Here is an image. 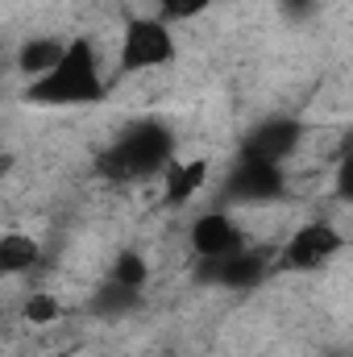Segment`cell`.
Instances as JSON below:
<instances>
[{
  "label": "cell",
  "instance_id": "obj_12",
  "mask_svg": "<svg viewBox=\"0 0 353 357\" xmlns=\"http://www.w3.org/2000/svg\"><path fill=\"white\" fill-rule=\"evenodd\" d=\"M146 278H150V266H146L142 254H121V258H117V266H112V282H121V287H129V291H142Z\"/></svg>",
  "mask_w": 353,
  "mask_h": 357
},
{
  "label": "cell",
  "instance_id": "obj_3",
  "mask_svg": "<svg viewBox=\"0 0 353 357\" xmlns=\"http://www.w3.org/2000/svg\"><path fill=\"white\" fill-rule=\"evenodd\" d=\"M175 59V38L167 29V21H154V17H133L125 25V38H121V71H154L163 63Z\"/></svg>",
  "mask_w": 353,
  "mask_h": 357
},
{
  "label": "cell",
  "instance_id": "obj_13",
  "mask_svg": "<svg viewBox=\"0 0 353 357\" xmlns=\"http://www.w3.org/2000/svg\"><path fill=\"white\" fill-rule=\"evenodd\" d=\"M133 299H137V291H129V287H121V282H112V278H108V282L100 287V295H96V303H91V307L108 316V312H125Z\"/></svg>",
  "mask_w": 353,
  "mask_h": 357
},
{
  "label": "cell",
  "instance_id": "obj_11",
  "mask_svg": "<svg viewBox=\"0 0 353 357\" xmlns=\"http://www.w3.org/2000/svg\"><path fill=\"white\" fill-rule=\"evenodd\" d=\"M63 46H67V42H59V38H33L29 46H21V59H17V63H21L25 75L38 79V75H46V71L63 59Z\"/></svg>",
  "mask_w": 353,
  "mask_h": 357
},
{
  "label": "cell",
  "instance_id": "obj_2",
  "mask_svg": "<svg viewBox=\"0 0 353 357\" xmlns=\"http://www.w3.org/2000/svg\"><path fill=\"white\" fill-rule=\"evenodd\" d=\"M171 150H175V137L167 125L158 121H142V125H129L121 133V142L104 154V175L108 178H142L154 175L171 162Z\"/></svg>",
  "mask_w": 353,
  "mask_h": 357
},
{
  "label": "cell",
  "instance_id": "obj_6",
  "mask_svg": "<svg viewBox=\"0 0 353 357\" xmlns=\"http://www.w3.org/2000/svg\"><path fill=\"white\" fill-rule=\"evenodd\" d=\"M283 187H287V178H283L278 167H270V162H250V158H241V167L229 175V195H233V199H246V204L274 199V195H283Z\"/></svg>",
  "mask_w": 353,
  "mask_h": 357
},
{
  "label": "cell",
  "instance_id": "obj_10",
  "mask_svg": "<svg viewBox=\"0 0 353 357\" xmlns=\"http://www.w3.org/2000/svg\"><path fill=\"white\" fill-rule=\"evenodd\" d=\"M38 241L25 237V233H4L0 237V274H21L38 262Z\"/></svg>",
  "mask_w": 353,
  "mask_h": 357
},
{
  "label": "cell",
  "instance_id": "obj_14",
  "mask_svg": "<svg viewBox=\"0 0 353 357\" xmlns=\"http://www.w3.org/2000/svg\"><path fill=\"white\" fill-rule=\"evenodd\" d=\"M59 312H63V307H59V299H54V295H29L21 316H25L29 324H54V320H59Z\"/></svg>",
  "mask_w": 353,
  "mask_h": 357
},
{
  "label": "cell",
  "instance_id": "obj_8",
  "mask_svg": "<svg viewBox=\"0 0 353 357\" xmlns=\"http://www.w3.org/2000/svg\"><path fill=\"white\" fill-rule=\"evenodd\" d=\"M208 266H212V282H220V287H229V291H246V287L262 282L266 258L254 254V250H237V254H225V258H216V262H208Z\"/></svg>",
  "mask_w": 353,
  "mask_h": 357
},
{
  "label": "cell",
  "instance_id": "obj_4",
  "mask_svg": "<svg viewBox=\"0 0 353 357\" xmlns=\"http://www.w3.org/2000/svg\"><path fill=\"white\" fill-rule=\"evenodd\" d=\"M337 250H341V233L333 225H320V220L303 225L283 250V270H316L324 266Z\"/></svg>",
  "mask_w": 353,
  "mask_h": 357
},
{
  "label": "cell",
  "instance_id": "obj_15",
  "mask_svg": "<svg viewBox=\"0 0 353 357\" xmlns=\"http://www.w3.org/2000/svg\"><path fill=\"white\" fill-rule=\"evenodd\" d=\"M212 0H163V13H167V21H187V17H195V13H204Z\"/></svg>",
  "mask_w": 353,
  "mask_h": 357
},
{
  "label": "cell",
  "instance_id": "obj_1",
  "mask_svg": "<svg viewBox=\"0 0 353 357\" xmlns=\"http://www.w3.org/2000/svg\"><path fill=\"white\" fill-rule=\"evenodd\" d=\"M25 96L33 104H96V100H104V79H100L96 50L88 38L67 42L63 59L46 75H38Z\"/></svg>",
  "mask_w": 353,
  "mask_h": 357
},
{
  "label": "cell",
  "instance_id": "obj_7",
  "mask_svg": "<svg viewBox=\"0 0 353 357\" xmlns=\"http://www.w3.org/2000/svg\"><path fill=\"white\" fill-rule=\"evenodd\" d=\"M295 146H299V125H295V121H266L262 129H254V133H250V142H246V154H241V158L278 167Z\"/></svg>",
  "mask_w": 353,
  "mask_h": 357
},
{
  "label": "cell",
  "instance_id": "obj_9",
  "mask_svg": "<svg viewBox=\"0 0 353 357\" xmlns=\"http://www.w3.org/2000/svg\"><path fill=\"white\" fill-rule=\"evenodd\" d=\"M163 187H167V204L179 208V204H187L200 187H204V178H208V162L204 158H191V162H167L163 167Z\"/></svg>",
  "mask_w": 353,
  "mask_h": 357
},
{
  "label": "cell",
  "instance_id": "obj_5",
  "mask_svg": "<svg viewBox=\"0 0 353 357\" xmlns=\"http://www.w3.org/2000/svg\"><path fill=\"white\" fill-rule=\"evenodd\" d=\"M191 250H195L204 262H216V258H225V254L246 250V237H241V229H237L225 212H208V216H200V220L191 225Z\"/></svg>",
  "mask_w": 353,
  "mask_h": 357
}]
</instances>
